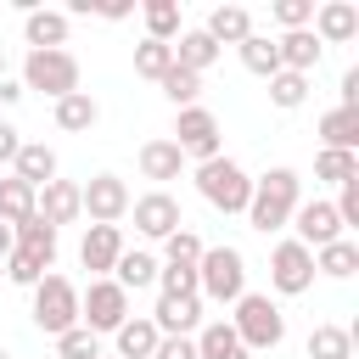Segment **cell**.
<instances>
[{"label": "cell", "instance_id": "8992f818", "mask_svg": "<svg viewBox=\"0 0 359 359\" xmlns=\"http://www.w3.org/2000/svg\"><path fill=\"white\" fill-rule=\"evenodd\" d=\"M28 314H34V325H39L45 337L73 331V325H79V286H73L67 275L50 269V275L34 286V309H28Z\"/></svg>", "mask_w": 359, "mask_h": 359}, {"label": "cell", "instance_id": "ffe728a7", "mask_svg": "<svg viewBox=\"0 0 359 359\" xmlns=\"http://www.w3.org/2000/svg\"><path fill=\"white\" fill-rule=\"evenodd\" d=\"M11 174H17L22 185H34V191H39V185H50V180H56V151H50L45 140H22V146H17V157H11Z\"/></svg>", "mask_w": 359, "mask_h": 359}, {"label": "cell", "instance_id": "4316f807", "mask_svg": "<svg viewBox=\"0 0 359 359\" xmlns=\"http://www.w3.org/2000/svg\"><path fill=\"white\" fill-rule=\"evenodd\" d=\"M112 280H118L123 292L157 286V252H146V247H123V258L112 264Z\"/></svg>", "mask_w": 359, "mask_h": 359}, {"label": "cell", "instance_id": "c3c4849f", "mask_svg": "<svg viewBox=\"0 0 359 359\" xmlns=\"http://www.w3.org/2000/svg\"><path fill=\"white\" fill-rule=\"evenodd\" d=\"M11 247H17V241H11V224H0V264L11 258Z\"/></svg>", "mask_w": 359, "mask_h": 359}, {"label": "cell", "instance_id": "ab89813d", "mask_svg": "<svg viewBox=\"0 0 359 359\" xmlns=\"http://www.w3.org/2000/svg\"><path fill=\"white\" fill-rule=\"evenodd\" d=\"M107 348H101V337L95 331H84V325H73V331H62L56 337V359H101Z\"/></svg>", "mask_w": 359, "mask_h": 359}, {"label": "cell", "instance_id": "30bf717a", "mask_svg": "<svg viewBox=\"0 0 359 359\" xmlns=\"http://www.w3.org/2000/svg\"><path fill=\"white\" fill-rule=\"evenodd\" d=\"M79 202H84V219H90V224H118L135 196H129V185H123L118 174H95V180L79 185Z\"/></svg>", "mask_w": 359, "mask_h": 359}, {"label": "cell", "instance_id": "60d3db41", "mask_svg": "<svg viewBox=\"0 0 359 359\" xmlns=\"http://www.w3.org/2000/svg\"><path fill=\"white\" fill-rule=\"evenodd\" d=\"M269 11H275V22H280L286 34H292V28H309V22H314V0H275Z\"/></svg>", "mask_w": 359, "mask_h": 359}, {"label": "cell", "instance_id": "7402d4cb", "mask_svg": "<svg viewBox=\"0 0 359 359\" xmlns=\"http://www.w3.org/2000/svg\"><path fill=\"white\" fill-rule=\"evenodd\" d=\"M202 34L224 50V45H241L247 34H252V11L247 6H213L208 11V22H202Z\"/></svg>", "mask_w": 359, "mask_h": 359}, {"label": "cell", "instance_id": "d4e9b609", "mask_svg": "<svg viewBox=\"0 0 359 359\" xmlns=\"http://www.w3.org/2000/svg\"><path fill=\"white\" fill-rule=\"evenodd\" d=\"M168 50H174V62H180L185 73H208V67L224 56V50H219V45H213L202 28H180V39H174Z\"/></svg>", "mask_w": 359, "mask_h": 359}, {"label": "cell", "instance_id": "d6a6232c", "mask_svg": "<svg viewBox=\"0 0 359 359\" xmlns=\"http://www.w3.org/2000/svg\"><path fill=\"white\" fill-rule=\"evenodd\" d=\"M11 241H17V247H28V252H39L45 264H56V224H45L39 213H34V219H22V224L11 230Z\"/></svg>", "mask_w": 359, "mask_h": 359}, {"label": "cell", "instance_id": "d6986e66", "mask_svg": "<svg viewBox=\"0 0 359 359\" xmlns=\"http://www.w3.org/2000/svg\"><path fill=\"white\" fill-rule=\"evenodd\" d=\"M320 50H325V45H320L309 28H292V34H280V39H275V56H280V67H286V73H303V79L320 67Z\"/></svg>", "mask_w": 359, "mask_h": 359}, {"label": "cell", "instance_id": "bcb514c9", "mask_svg": "<svg viewBox=\"0 0 359 359\" xmlns=\"http://www.w3.org/2000/svg\"><path fill=\"white\" fill-rule=\"evenodd\" d=\"M17 146H22L17 123H6V118H0V163H11V157H17Z\"/></svg>", "mask_w": 359, "mask_h": 359}, {"label": "cell", "instance_id": "83f0119b", "mask_svg": "<svg viewBox=\"0 0 359 359\" xmlns=\"http://www.w3.org/2000/svg\"><path fill=\"white\" fill-rule=\"evenodd\" d=\"M359 269V241H348V236H337V241H325V247H314V275H331V280H348Z\"/></svg>", "mask_w": 359, "mask_h": 359}, {"label": "cell", "instance_id": "9c48e42d", "mask_svg": "<svg viewBox=\"0 0 359 359\" xmlns=\"http://www.w3.org/2000/svg\"><path fill=\"white\" fill-rule=\"evenodd\" d=\"M269 286L280 292V297H303L309 286H314V252L303 247V241H275V252H269Z\"/></svg>", "mask_w": 359, "mask_h": 359}, {"label": "cell", "instance_id": "e0dca14e", "mask_svg": "<svg viewBox=\"0 0 359 359\" xmlns=\"http://www.w3.org/2000/svg\"><path fill=\"white\" fill-rule=\"evenodd\" d=\"M67 11H45V6H34L28 17H22V39H28V50H67Z\"/></svg>", "mask_w": 359, "mask_h": 359}, {"label": "cell", "instance_id": "603a6c76", "mask_svg": "<svg viewBox=\"0 0 359 359\" xmlns=\"http://www.w3.org/2000/svg\"><path fill=\"white\" fill-rule=\"evenodd\" d=\"M314 135H320V151H359V112L331 107V112L314 123Z\"/></svg>", "mask_w": 359, "mask_h": 359}, {"label": "cell", "instance_id": "f1b7e54d", "mask_svg": "<svg viewBox=\"0 0 359 359\" xmlns=\"http://www.w3.org/2000/svg\"><path fill=\"white\" fill-rule=\"evenodd\" d=\"M140 17H146V39H157V45H174L180 39V0H146L140 6Z\"/></svg>", "mask_w": 359, "mask_h": 359}, {"label": "cell", "instance_id": "3957f363", "mask_svg": "<svg viewBox=\"0 0 359 359\" xmlns=\"http://www.w3.org/2000/svg\"><path fill=\"white\" fill-rule=\"evenodd\" d=\"M196 191L208 208L219 213H247V196H252V174L236 163V157H213V163H196Z\"/></svg>", "mask_w": 359, "mask_h": 359}, {"label": "cell", "instance_id": "7c38bea8", "mask_svg": "<svg viewBox=\"0 0 359 359\" xmlns=\"http://www.w3.org/2000/svg\"><path fill=\"white\" fill-rule=\"evenodd\" d=\"M151 325H157V337H196L202 331V297L196 292H157Z\"/></svg>", "mask_w": 359, "mask_h": 359}, {"label": "cell", "instance_id": "ac0fdd59", "mask_svg": "<svg viewBox=\"0 0 359 359\" xmlns=\"http://www.w3.org/2000/svg\"><path fill=\"white\" fill-rule=\"evenodd\" d=\"M50 118H56V129H62V135H84V129H95V123H101V101H95L90 90H73V95L50 101Z\"/></svg>", "mask_w": 359, "mask_h": 359}, {"label": "cell", "instance_id": "816d5d0a", "mask_svg": "<svg viewBox=\"0 0 359 359\" xmlns=\"http://www.w3.org/2000/svg\"><path fill=\"white\" fill-rule=\"evenodd\" d=\"M101 359H118V353H101Z\"/></svg>", "mask_w": 359, "mask_h": 359}, {"label": "cell", "instance_id": "44dd1931", "mask_svg": "<svg viewBox=\"0 0 359 359\" xmlns=\"http://www.w3.org/2000/svg\"><path fill=\"white\" fill-rule=\"evenodd\" d=\"M135 163H140V174H146V180H157V191H163L168 180H180V174H185V157H180V146H174V140H146V146L135 151Z\"/></svg>", "mask_w": 359, "mask_h": 359}, {"label": "cell", "instance_id": "cb8c5ba5", "mask_svg": "<svg viewBox=\"0 0 359 359\" xmlns=\"http://www.w3.org/2000/svg\"><path fill=\"white\" fill-rule=\"evenodd\" d=\"M151 348H157L151 314H129V320L112 331V353H118V359H151Z\"/></svg>", "mask_w": 359, "mask_h": 359}, {"label": "cell", "instance_id": "d590c367", "mask_svg": "<svg viewBox=\"0 0 359 359\" xmlns=\"http://www.w3.org/2000/svg\"><path fill=\"white\" fill-rule=\"evenodd\" d=\"M314 180H325V185L359 180V151H320V157H314Z\"/></svg>", "mask_w": 359, "mask_h": 359}, {"label": "cell", "instance_id": "ee69618b", "mask_svg": "<svg viewBox=\"0 0 359 359\" xmlns=\"http://www.w3.org/2000/svg\"><path fill=\"white\" fill-rule=\"evenodd\" d=\"M151 359H196V342L191 337H157Z\"/></svg>", "mask_w": 359, "mask_h": 359}, {"label": "cell", "instance_id": "8fae6325", "mask_svg": "<svg viewBox=\"0 0 359 359\" xmlns=\"http://www.w3.org/2000/svg\"><path fill=\"white\" fill-rule=\"evenodd\" d=\"M129 213H135V236H146V241H168V236L185 224L180 202H174L168 191H146V196H135Z\"/></svg>", "mask_w": 359, "mask_h": 359}, {"label": "cell", "instance_id": "52a82bcc", "mask_svg": "<svg viewBox=\"0 0 359 359\" xmlns=\"http://www.w3.org/2000/svg\"><path fill=\"white\" fill-rule=\"evenodd\" d=\"M123 320H129V292H123L112 275H101V280H90V286L79 292V325H84V331L112 337Z\"/></svg>", "mask_w": 359, "mask_h": 359}, {"label": "cell", "instance_id": "8d00e7d4", "mask_svg": "<svg viewBox=\"0 0 359 359\" xmlns=\"http://www.w3.org/2000/svg\"><path fill=\"white\" fill-rule=\"evenodd\" d=\"M157 264H180V269H196V264H202V236L180 224V230L163 241V258H157Z\"/></svg>", "mask_w": 359, "mask_h": 359}, {"label": "cell", "instance_id": "7a4b0ae2", "mask_svg": "<svg viewBox=\"0 0 359 359\" xmlns=\"http://www.w3.org/2000/svg\"><path fill=\"white\" fill-rule=\"evenodd\" d=\"M230 309H236L230 314V331L241 337L247 353H269V348L286 342V314H280V303L269 292H241Z\"/></svg>", "mask_w": 359, "mask_h": 359}, {"label": "cell", "instance_id": "5b68a950", "mask_svg": "<svg viewBox=\"0 0 359 359\" xmlns=\"http://www.w3.org/2000/svg\"><path fill=\"white\" fill-rule=\"evenodd\" d=\"M17 84H22V90H39V95H50V101H62V95L79 90V56H73V50H28Z\"/></svg>", "mask_w": 359, "mask_h": 359}, {"label": "cell", "instance_id": "9a60e30c", "mask_svg": "<svg viewBox=\"0 0 359 359\" xmlns=\"http://www.w3.org/2000/svg\"><path fill=\"white\" fill-rule=\"evenodd\" d=\"M309 34H314L320 45H348V39H359V6H353V0H325V6H314Z\"/></svg>", "mask_w": 359, "mask_h": 359}, {"label": "cell", "instance_id": "6da1fadb", "mask_svg": "<svg viewBox=\"0 0 359 359\" xmlns=\"http://www.w3.org/2000/svg\"><path fill=\"white\" fill-rule=\"evenodd\" d=\"M297 168H286V163H275L269 174H258L252 180V196H247V224L258 230V236H275V230H286L292 224V213H297Z\"/></svg>", "mask_w": 359, "mask_h": 359}, {"label": "cell", "instance_id": "484cf974", "mask_svg": "<svg viewBox=\"0 0 359 359\" xmlns=\"http://www.w3.org/2000/svg\"><path fill=\"white\" fill-rule=\"evenodd\" d=\"M191 342H196V359H252V353L241 348V337L230 331V320H208Z\"/></svg>", "mask_w": 359, "mask_h": 359}, {"label": "cell", "instance_id": "1f68e13d", "mask_svg": "<svg viewBox=\"0 0 359 359\" xmlns=\"http://www.w3.org/2000/svg\"><path fill=\"white\" fill-rule=\"evenodd\" d=\"M309 359H353V331L348 325H314L309 331Z\"/></svg>", "mask_w": 359, "mask_h": 359}, {"label": "cell", "instance_id": "7bdbcfd3", "mask_svg": "<svg viewBox=\"0 0 359 359\" xmlns=\"http://www.w3.org/2000/svg\"><path fill=\"white\" fill-rule=\"evenodd\" d=\"M157 286H163V292H196V269H180V264H157Z\"/></svg>", "mask_w": 359, "mask_h": 359}, {"label": "cell", "instance_id": "f35d334b", "mask_svg": "<svg viewBox=\"0 0 359 359\" xmlns=\"http://www.w3.org/2000/svg\"><path fill=\"white\" fill-rule=\"evenodd\" d=\"M168 67H174V50H168V45H157V39H140V45H135V73H140V79L157 84Z\"/></svg>", "mask_w": 359, "mask_h": 359}, {"label": "cell", "instance_id": "4dcf8cb0", "mask_svg": "<svg viewBox=\"0 0 359 359\" xmlns=\"http://www.w3.org/2000/svg\"><path fill=\"white\" fill-rule=\"evenodd\" d=\"M236 56H241V67H247V73H258V79H275V73H280L275 39H264V34H247V39L236 45Z\"/></svg>", "mask_w": 359, "mask_h": 359}, {"label": "cell", "instance_id": "f6af8a7d", "mask_svg": "<svg viewBox=\"0 0 359 359\" xmlns=\"http://www.w3.org/2000/svg\"><path fill=\"white\" fill-rule=\"evenodd\" d=\"M337 95H342L337 107H348V112H359V67H348V73H342V84H337Z\"/></svg>", "mask_w": 359, "mask_h": 359}, {"label": "cell", "instance_id": "7dc6e473", "mask_svg": "<svg viewBox=\"0 0 359 359\" xmlns=\"http://www.w3.org/2000/svg\"><path fill=\"white\" fill-rule=\"evenodd\" d=\"M22 95H28V90H22V84H17V79H0V101H6V107H17V101H22Z\"/></svg>", "mask_w": 359, "mask_h": 359}, {"label": "cell", "instance_id": "681fc988", "mask_svg": "<svg viewBox=\"0 0 359 359\" xmlns=\"http://www.w3.org/2000/svg\"><path fill=\"white\" fill-rule=\"evenodd\" d=\"M0 79H6V50H0Z\"/></svg>", "mask_w": 359, "mask_h": 359}, {"label": "cell", "instance_id": "f546056e", "mask_svg": "<svg viewBox=\"0 0 359 359\" xmlns=\"http://www.w3.org/2000/svg\"><path fill=\"white\" fill-rule=\"evenodd\" d=\"M34 196H39L34 185H22L17 174H6V180H0V224L17 230L22 219H34Z\"/></svg>", "mask_w": 359, "mask_h": 359}, {"label": "cell", "instance_id": "74e56055", "mask_svg": "<svg viewBox=\"0 0 359 359\" xmlns=\"http://www.w3.org/2000/svg\"><path fill=\"white\" fill-rule=\"evenodd\" d=\"M45 275H50V264H45L39 252H28V247H11V258H6V280H17V286H28V292H34Z\"/></svg>", "mask_w": 359, "mask_h": 359}, {"label": "cell", "instance_id": "ba28073f", "mask_svg": "<svg viewBox=\"0 0 359 359\" xmlns=\"http://www.w3.org/2000/svg\"><path fill=\"white\" fill-rule=\"evenodd\" d=\"M174 146H180V157L191 163H213V157H224V140H219V118L208 112V107H180L174 112V135H168Z\"/></svg>", "mask_w": 359, "mask_h": 359}, {"label": "cell", "instance_id": "f5cc1de1", "mask_svg": "<svg viewBox=\"0 0 359 359\" xmlns=\"http://www.w3.org/2000/svg\"><path fill=\"white\" fill-rule=\"evenodd\" d=\"M0 359H11V353H6V348H0Z\"/></svg>", "mask_w": 359, "mask_h": 359}, {"label": "cell", "instance_id": "f907efd6", "mask_svg": "<svg viewBox=\"0 0 359 359\" xmlns=\"http://www.w3.org/2000/svg\"><path fill=\"white\" fill-rule=\"evenodd\" d=\"M0 280H6V264H0Z\"/></svg>", "mask_w": 359, "mask_h": 359}, {"label": "cell", "instance_id": "2e32d148", "mask_svg": "<svg viewBox=\"0 0 359 359\" xmlns=\"http://www.w3.org/2000/svg\"><path fill=\"white\" fill-rule=\"evenodd\" d=\"M34 213L45 219V224H79L84 219V202H79V180H50V185H39V196H34Z\"/></svg>", "mask_w": 359, "mask_h": 359}, {"label": "cell", "instance_id": "277c9868", "mask_svg": "<svg viewBox=\"0 0 359 359\" xmlns=\"http://www.w3.org/2000/svg\"><path fill=\"white\" fill-rule=\"evenodd\" d=\"M241 292H247V258H241V247H202L196 297L202 303H236Z\"/></svg>", "mask_w": 359, "mask_h": 359}, {"label": "cell", "instance_id": "836d02e7", "mask_svg": "<svg viewBox=\"0 0 359 359\" xmlns=\"http://www.w3.org/2000/svg\"><path fill=\"white\" fill-rule=\"evenodd\" d=\"M264 84H269V107H280V112H297V107L309 101V79H303V73H286V67H280V73L264 79Z\"/></svg>", "mask_w": 359, "mask_h": 359}, {"label": "cell", "instance_id": "b9f144b4", "mask_svg": "<svg viewBox=\"0 0 359 359\" xmlns=\"http://www.w3.org/2000/svg\"><path fill=\"white\" fill-rule=\"evenodd\" d=\"M337 219H342V230H353L359 224V180H348V185H337Z\"/></svg>", "mask_w": 359, "mask_h": 359}, {"label": "cell", "instance_id": "e575fe53", "mask_svg": "<svg viewBox=\"0 0 359 359\" xmlns=\"http://www.w3.org/2000/svg\"><path fill=\"white\" fill-rule=\"evenodd\" d=\"M157 84H163V95L174 101V112H180V107H196V95H202V73H185L180 62H174Z\"/></svg>", "mask_w": 359, "mask_h": 359}, {"label": "cell", "instance_id": "5bb4252c", "mask_svg": "<svg viewBox=\"0 0 359 359\" xmlns=\"http://www.w3.org/2000/svg\"><path fill=\"white\" fill-rule=\"evenodd\" d=\"M118 258H123V230H118V224H90L84 241H79V264L90 269V280L112 275Z\"/></svg>", "mask_w": 359, "mask_h": 359}, {"label": "cell", "instance_id": "4fadbf2b", "mask_svg": "<svg viewBox=\"0 0 359 359\" xmlns=\"http://www.w3.org/2000/svg\"><path fill=\"white\" fill-rule=\"evenodd\" d=\"M292 241H303L309 252L314 247H325V241H337L342 236V219H337V208L325 202V196H314V202H297V213H292Z\"/></svg>", "mask_w": 359, "mask_h": 359}]
</instances>
